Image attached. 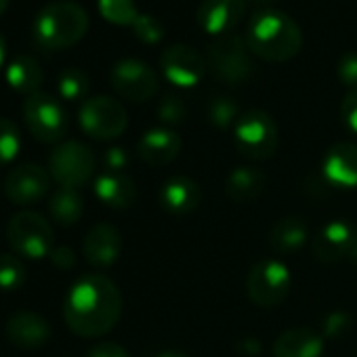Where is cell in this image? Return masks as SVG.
<instances>
[{
  "mask_svg": "<svg viewBox=\"0 0 357 357\" xmlns=\"http://www.w3.org/2000/svg\"><path fill=\"white\" fill-rule=\"evenodd\" d=\"M351 328H353V319L344 311H332V313H328L324 317V324H321L324 336L326 338H332V340L342 338L344 334H349Z\"/></svg>",
  "mask_w": 357,
  "mask_h": 357,
  "instance_id": "cell-34",
  "label": "cell"
},
{
  "mask_svg": "<svg viewBox=\"0 0 357 357\" xmlns=\"http://www.w3.org/2000/svg\"><path fill=\"white\" fill-rule=\"evenodd\" d=\"M22 149V132L15 122L0 118V166H5L17 158Z\"/></svg>",
  "mask_w": 357,
  "mask_h": 357,
  "instance_id": "cell-31",
  "label": "cell"
},
{
  "mask_svg": "<svg viewBox=\"0 0 357 357\" xmlns=\"http://www.w3.org/2000/svg\"><path fill=\"white\" fill-rule=\"evenodd\" d=\"M324 338L309 328L284 330L273 342V357H321Z\"/></svg>",
  "mask_w": 357,
  "mask_h": 357,
  "instance_id": "cell-23",
  "label": "cell"
},
{
  "mask_svg": "<svg viewBox=\"0 0 357 357\" xmlns=\"http://www.w3.org/2000/svg\"><path fill=\"white\" fill-rule=\"evenodd\" d=\"M89 357H130L128 351L116 342H101L95 349H91Z\"/></svg>",
  "mask_w": 357,
  "mask_h": 357,
  "instance_id": "cell-39",
  "label": "cell"
},
{
  "mask_svg": "<svg viewBox=\"0 0 357 357\" xmlns=\"http://www.w3.org/2000/svg\"><path fill=\"white\" fill-rule=\"evenodd\" d=\"M128 153L126 149L122 147H109L103 155V164H105V170H112V172H124V168L128 166Z\"/></svg>",
  "mask_w": 357,
  "mask_h": 357,
  "instance_id": "cell-37",
  "label": "cell"
},
{
  "mask_svg": "<svg viewBox=\"0 0 357 357\" xmlns=\"http://www.w3.org/2000/svg\"><path fill=\"white\" fill-rule=\"evenodd\" d=\"M132 32H135V36H137L143 45H147V47L158 45V43L164 38V26H162L155 17L145 15V13H139V17H137L135 24H132Z\"/></svg>",
  "mask_w": 357,
  "mask_h": 357,
  "instance_id": "cell-33",
  "label": "cell"
},
{
  "mask_svg": "<svg viewBox=\"0 0 357 357\" xmlns=\"http://www.w3.org/2000/svg\"><path fill=\"white\" fill-rule=\"evenodd\" d=\"M49 215L61 227L76 225L84 215V200L78 190H59L49 200Z\"/></svg>",
  "mask_w": 357,
  "mask_h": 357,
  "instance_id": "cell-26",
  "label": "cell"
},
{
  "mask_svg": "<svg viewBox=\"0 0 357 357\" xmlns=\"http://www.w3.org/2000/svg\"><path fill=\"white\" fill-rule=\"evenodd\" d=\"M89 13L84 7L59 0L43 7L34 20V43L45 51H63L78 45L89 32Z\"/></svg>",
  "mask_w": 357,
  "mask_h": 357,
  "instance_id": "cell-3",
  "label": "cell"
},
{
  "mask_svg": "<svg viewBox=\"0 0 357 357\" xmlns=\"http://www.w3.org/2000/svg\"><path fill=\"white\" fill-rule=\"evenodd\" d=\"M206 63L225 84H242L252 76V59L246 38L240 34L215 36L206 51Z\"/></svg>",
  "mask_w": 357,
  "mask_h": 357,
  "instance_id": "cell-5",
  "label": "cell"
},
{
  "mask_svg": "<svg viewBox=\"0 0 357 357\" xmlns=\"http://www.w3.org/2000/svg\"><path fill=\"white\" fill-rule=\"evenodd\" d=\"M246 13V0H202L198 7V26L213 36L229 34Z\"/></svg>",
  "mask_w": 357,
  "mask_h": 357,
  "instance_id": "cell-19",
  "label": "cell"
},
{
  "mask_svg": "<svg viewBox=\"0 0 357 357\" xmlns=\"http://www.w3.org/2000/svg\"><path fill=\"white\" fill-rule=\"evenodd\" d=\"M122 315V294L103 273L82 275L72 284L63 301L68 328L82 338H97L116 328Z\"/></svg>",
  "mask_w": 357,
  "mask_h": 357,
  "instance_id": "cell-1",
  "label": "cell"
},
{
  "mask_svg": "<svg viewBox=\"0 0 357 357\" xmlns=\"http://www.w3.org/2000/svg\"><path fill=\"white\" fill-rule=\"evenodd\" d=\"M244 38L255 57L271 63L294 59L303 47V32L298 24L278 9L257 11L250 17Z\"/></svg>",
  "mask_w": 357,
  "mask_h": 357,
  "instance_id": "cell-2",
  "label": "cell"
},
{
  "mask_svg": "<svg viewBox=\"0 0 357 357\" xmlns=\"http://www.w3.org/2000/svg\"><path fill=\"white\" fill-rule=\"evenodd\" d=\"M28 280V271L17 255H0V290H20Z\"/></svg>",
  "mask_w": 357,
  "mask_h": 357,
  "instance_id": "cell-30",
  "label": "cell"
},
{
  "mask_svg": "<svg viewBox=\"0 0 357 357\" xmlns=\"http://www.w3.org/2000/svg\"><path fill=\"white\" fill-rule=\"evenodd\" d=\"M267 185V176L263 170L252 166H240L229 172L225 181V196L234 204H252L261 198Z\"/></svg>",
  "mask_w": 357,
  "mask_h": 357,
  "instance_id": "cell-22",
  "label": "cell"
},
{
  "mask_svg": "<svg viewBox=\"0 0 357 357\" xmlns=\"http://www.w3.org/2000/svg\"><path fill=\"white\" fill-rule=\"evenodd\" d=\"M357 244V229L349 221H330L313 238V255L321 263H338L353 257Z\"/></svg>",
  "mask_w": 357,
  "mask_h": 357,
  "instance_id": "cell-14",
  "label": "cell"
},
{
  "mask_svg": "<svg viewBox=\"0 0 357 357\" xmlns=\"http://www.w3.org/2000/svg\"><path fill=\"white\" fill-rule=\"evenodd\" d=\"M7 338L11 344L24 351H34L51 340V324L45 315L34 311H17L7 319Z\"/></svg>",
  "mask_w": 357,
  "mask_h": 357,
  "instance_id": "cell-15",
  "label": "cell"
},
{
  "mask_svg": "<svg viewBox=\"0 0 357 357\" xmlns=\"http://www.w3.org/2000/svg\"><path fill=\"white\" fill-rule=\"evenodd\" d=\"M336 76L351 91L357 89V53H347V55H342L338 59V63H336Z\"/></svg>",
  "mask_w": 357,
  "mask_h": 357,
  "instance_id": "cell-35",
  "label": "cell"
},
{
  "mask_svg": "<svg viewBox=\"0 0 357 357\" xmlns=\"http://www.w3.org/2000/svg\"><path fill=\"white\" fill-rule=\"evenodd\" d=\"M351 259H355V261H357V244H355V250H353V257H351Z\"/></svg>",
  "mask_w": 357,
  "mask_h": 357,
  "instance_id": "cell-43",
  "label": "cell"
},
{
  "mask_svg": "<svg viewBox=\"0 0 357 357\" xmlns=\"http://www.w3.org/2000/svg\"><path fill=\"white\" fill-rule=\"evenodd\" d=\"M309 238L307 223L301 217L280 219L269 234V244L278 255H296Z\"/></svg>",
  "mask_w": 357,
  "mask_h": 357,
  "instance_id": "cell-25",
  "label": "cell"
},
{
  "mask_svg": "<svg viewBox=\"0 0 357 357\" xmlns=\"http://www.w3.org/2000/svg\"><path fill=\"white\" fill-rule=\"evenodd\" d=\"M290 269L284 261L263 259L250 269L246 280V292L255 305L271 309L284 303V298L290 292Z\"/></svg>",
  "mask_w": 357,
  "mask_h": 357,
  "instance_id": "cell-10",
  "label": "cell"
},
{
  "mask_svg": "<svg viewBox=\"0 0 357 357\" xmlns=\"http://www.w3.org/2000/svg\"><path fill=\"white\" fill-rule=\"evenodd\" d=\"M78 122L89 137L97 141H112L126 130L128 114L118 99L107 95H97L80 105Z\"/></svg>",
  "mask_w": 357,
  "mask_h": 357,
  "instance_id": "cell-9",
  "label": "cell"
},
{
  "mask_svg": "<svg viewBox=\"0 0 357 357\" xmlns=\"http://www.w3.org/2000/svg\"><path fill=\"white\" fill-rule=\"evenodd\" d=\"M155 357H188V355L178 353V351H164V353H160V355H155Z\"/></svg>",
  "mask_w": 357,
  "mask_h": 357,
  "instance_id": "cell-41",
  "label": "cell"
},
{
  "mask_svg": "<svg viewBox=\"0 0 357 357\" xmlns=\"http://www.w3.org/2000/svg\"><path fill=\"white\" fill-rule=\"evenodd\" d=\"M181 137H178L172 128L158 126L149 128L147 132L141 135L137 143V153L139 158L149 164V166H166L176 160L181 153Z\"/></svg>",
  "mask_w": 357,
  "mask_h": 357,
  "instance_id": "cell-20",
  "label": "cell"
},
{
  "mask_svg": "<svg viewBox=\"0 0 357 357\" xmlns=\"http://www.w3.org/2000/svg\"><path fill=\"white\" fill-rule=\"evenodd\" d=\"M51 190V174L40 164L26 162L15 166L5 178V194L15 206H34Z\"/></svg>",
  "mask_w": 357,
  "mask_h": 357,
  "instance_id": "cell-13",
  "label": "cell"
},
{
  "mask_svg": "<svg viewBox=\"0 0 357 357\" xmlns=\"http://www.w3.org/2000/svg\"><path fill=\"white\" fill-rule=\"evenodd\" d=\"M95 196L112 211H126L137 200V188L128 174L105 170L95 178Z\"/></svg>",
  "mask_w": 357,
  "mask_h": 357,
  "instance_id": "cell-21",
  "label": "cell"
},
{
  "mask_svg": "<svg viewBox=\"0 0 357 357\" xmlns=\"http://www.w3.org/2000/svg\"><path fill=\"white\" fill-rule=\"evenodd\" d=\"M5 59H7V43H5L3 34H0V68L5 66Z\"/></svg>",
  "mask_w": 357,
  "mask_h": 357,
  "instance_id": "cell-40",
  "label": "cell"
},
{
  "mask_svg": "<svg viewBox=\"0 0 357 357\" xmlns=\"http://www.w3.org/2000/svg\"><path fill=\"white\" fill-rule=\"evenodd\" d=\"M340 118L349 132L357 135V89L349 91L340 103Z\"/></svg>",
  "mask_w": 357,
  "mask_h": 357,
  "instance_id": "cell-36",
  "label": "cell"
},
{
  "mask_svg": "<svg viewBox=\"0 0 357 357\" xmlns=\"http://www.w3.org/2000/svg\"><path fill=\"white\" fill-rule=\"evenodd\" d=\"M236 147L242 155L250 160H267L275 153L280 132L275 120L265 109L242 112L234 126Z\"/></svg>",
  "mask_w": 357,
  "mask_h": 357,
  "instance_id": "cell-8",
  "label": "cell"
},
{
  "mask_svg": "<svg viewBox=\"0 0 357 357\" xmlns=\"http://www.w3.org/2000/svg\"><path fill=\"white\" fill-rule=\"evenodd\" d=\"M49 259L61 271H68V269H72L76 265V252L70 246H55Z\"/></svg>",
  "mask_w": 357,
  "mask_h": 357,
  "instance_id": "cell-38",
  "label": "cell"
},
{
  "mask_svg": "<svg viewBox=\"0 0 357 357\" xmlns=\"http://www.w3.org/2000/svg\"><path fill=\"white\" fill-rule=\"evenodd\" d=\"M240 107L234 99L217 95L208 101L206 105V118L215 128H229L236 126V122L240 120Z\"/></svg>",
  "mask_w": 357,
  "mask_h": 357,
  "instance_id": "cell-28",
  "label": "cell"
},
{
  "mask_svg": "<svg viewBox=\"0 0 357 357\" xmlns=\"http://www.w3.org/2000/svg\"><path fill=\"white\" fill-rule=\"evenodd\" d=\"M255 3H261V5H265V3H271V0H255Z\"/></svg>",
  "mask_w": 357,
  "mask_h": 357,
  "instance_id": "cell-44",
  "label": "cell"
},
{
  "mask_svg": "<svg viewBox=\"0 0 357 357\" xmlns=\"http://www.w3.org/2000/svg\"><path fill=\"white\" fill-rule=\"evenodd\" d=\"M109 82L122 99L132 103H145L158 93V74L135 57L116 61L109 72Z\"/></svg>",
  "mask_w": 357,
  "mask_h": 357,
  "instance_id": "cell-11",
  "label": "cell"
},
{
  "mask_svg": "<svg viewBox=\"0 0 357 357\" xmlns=\"http://www.w3.org/2000/svg\"><path fill=\"white\" fill-rule=\"evenodd\" d=\"M5 80L15 93L30 97L40 91V84L45 80V70L38 59L30 55H17L13 61H9L5 70Z\"/></svg>",
  "mask_w": 357,
  "mask_h": 357,
  "instance_id": "cell-24",
  "label": "cell"
},
{
  "mask_svg": "<svg viewBox=\"0 0 357 357\" xmlns=\"http://www.w3.org/2000/svg\"><path fill=\"white\" fill-rule=\"evenodd\" d=\"M95 153L80 141H63L49 155V174L61 190H78L95 174Z\"/></svg>",
  "mask_w": 357,
  "mask_h": 357,
  "instance_id": "cell-6",
  "label": "cell"
},
{
  "mask_svg": "<svg viewBox=\"0 0 357 357\" xmlns=\"http://www.w3.org/2000/svg\"><path fill=\"white\" fill-rule=\"evenodd\" d=\"M7 240L13 255L38 261L51 257L55 248V229L40 213L22 211L11 217L7 225Z\"/></svg>",
  "mask_w": 357,
  "mask_h": 357,
  "instance_id": "cell-4",
  "label": "cell"
},
{
  "mask_svg": "<svg viewBox=\"0 0 357 357\" xmlns=\"http://www.w3.org/2000/svg\"><path fill=\"white\" fill-rule=\"evenodd\" d=\"M9 3H11V0H0V15H3V13L7 11Z\"/></svg>",
  "mask_w": 357,
  "mask_h": 357,
  "instance_id": "cell-42",
  "label": "cell"
},
{
  "mask_svg": "<svg viewBox=\"0 0 357 357\" xmlns=\"http://www.w3.org/2000/svg\"><path fill=\"white\" fill-rule=\"evenodd\" d=\"M188 116V105L185 101L178 97V95H164L160 105H158V118L168 124V126H174V124H181Z\"/></svg>",
  "mask_w": 357,
  "mask_h": 357,
  "instance_id": "cell-32",
  "label": "cell"
},
{
  "mask_svg": "<svg viewBox=\"0 0 357 357\" xmlns=\"http://www.w3.org/2000/svg\"><path fill=\"white\" fill-rule=\"evenodd\" d=\"M24 120L32 137L40 143H63L70 128V118L61 101L43 91L26 97Z\"/></svg>",
  "mask_w": 357,
  "mask_h": 357,
  "instance_id": "cell-7",
  "label": "cell"
},
{
  "mask_svg": "<svg viewBox=\"0 0 357 357\" xmlns=\"http://www.w3.org/2000/svg\"><path fill=\"white\" fill-rule=\"evenodd\" d=\"M326 181L334 188L353 190L357 188V143L340 141L334 143L321 162Z\"/></svg>",
  "mask_w": 357,
  "mask_h": 357,
  "instance_id": "cell-17",
  "label": "cell"
},
{
  "mask_svg": "<svg viewBox=\"0 0 357 357\" xmlns=\"http://www.w3.org/2000/svg\"><path fill=\"white\" fill-rule=\"evenodd\" d=\"M160 68L170 84L192 89L204 78L208 63L194 47L176 43L166 47L164 53L160 55Z\"/></svg>",
  "mask_w": 357,
  "mask_h": 357,
  "instance_id": "cell-12",
  "label": "cell"
},
{
  "mask_svg": "<svg viewBox=\"0 0 357 357\" xmlns=\"http://www.w3.org/2000/svg\"><path fill=\"white\" fill-rule=\"evenodd\" d=\"M99 13L114 26H130L139 17V9L132 0H99Z\"/></svg>",
  "mask_w": 357,
  "mask_h": 357,
  "instance_id": "cell-29",
  "label": "cell"
},
{
  "mask_svg": "<svg viewBox=\"0 0 357 357\" xmlns=\"http://www.w3.org/2000/svg\"><path fill=\"white\" fill-rule=\"evenodd\" d=\"M89 76L78 68H68L57 78V91L66 101H82L89 95Z\"/></svg>",
  "mask_w": 357,
  "mask_h": 357,
  "instance_id": "cell-27",
  "label": "cell"
},
{
  "mask_svg": "<svg viewBox=\"0 0 357 357\" xmlns=\"http://www.w3.org/2000/svg\"><path fill=\"white\" fill-rule=\"evenodd\" d=\"M202 204V188L192 176L174 174L160 190V206L172 217H188Z\"/></svg>",
  "mask_w": 357,
  "mask_h": 357,
  "instance_id": "cell-16",
  "label": "cell"
},
{
  "mask_svg": "<svg viewBox=\"0 0 357 357\" xmlns=\"http://www.w3.org/2000/svg\"><path fill=\"white\" fill-rule=\"evenodd\" d=\"M120 252H122V236L114 225L97 223L86 231L82 242V255L89 265L97 269H105L118 261Z\"/></svg>",
  "mask_w": 357,
  "mask_h": 357,
  "instance_id": "cell-18",
  "label": "cell"
}]
</instances>
